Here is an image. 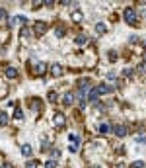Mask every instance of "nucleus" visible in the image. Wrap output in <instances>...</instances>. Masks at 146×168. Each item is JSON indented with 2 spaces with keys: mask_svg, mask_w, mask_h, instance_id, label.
Here are the masks:
<instances>
[{
  "mask_svg": "<svg viewBox=\"0 0 146 168\" xmlns=\"http://www.w3.org/2000/svg\"><path fill=\"white\" fill-rule=\"evenodd\" d=\"M123 18H125V22H127V24L135 26V24L138 22V12H136V10H132V8H125Z\"/></svg>",
  "mask_w": 146,
  "mask_h": 168,
  "instance_id": "obj_1",
  "label": "nucleus"
},
{
  "mask_svg": "<svg viewBox=\"0 0 146 168\" xmlns=\"http://www.w3.org/2000/svg\"><path fill=\"white\" fill-rule=\"evenodd\" d=\"M76 86H78V96H80V100H84V94L92 88L90 78H80V80L76 82Z\"/></svg>",
  "mask_w": 146,
  "mask_h": 168,
  "instance_id": "obj_2",
  "label": "nucleus"
},
{
  "mask_svg": "<svg viewBox=\"0 0 146 168\" xmlns=\"http://www.w3.org/2000/svg\"><path fill=\"white\" fill-rule=\"evenodd\" d=\"M16 24H27V18H23V16H12V18H8V27H14Z\"/></svg>",
  "mask_w": 146,
  "mask_h": 168,
  "instance_id": "obj_3",
  "label": "nucleus"
},
{
  "mask_svg": "<svg viewBox=\"0 0 146 168\" xmlns=\"http://www.w3.org/2000/svg\"><path fill=\"white\" fill-rule=\"evenodd\" d=\"M95 90H98V94H111L113 92V86H111L109 82H101Z\"/></svg>",
  "mask_w": 146,
  "mask_h": 168,
  "instance_id": "obj_4",
  "label": "nucleus"
},
{
  "mask_svg": "<svg viewBox=\"0 0 146 168\" xmlns=\"http://www.w3.org/2000/svg\"><path fill=\"white\" fill-rule=\"evenodd\" d=\"M113 133H115V137H125L127 135V127L117 123V125H113Z\"/></svg>",
  "mask_w": 146,
  "mask_h": 168,
  "instance_id": "obj_5",
  "label": "nucleus"
},
{
  "mask_svg": "<svg viewBox=\"0 0 146 168\" xmlns=\"http://www.w3.org/2000/svg\"><path fill=\"white\" fill-rule=\"evenodd\" d=\"M53 123H55L57 127H62V125L66 123V117L62 116L61 112H57V113H55V117H53Z\"/></svg>",
  "mask_w": 146,
  "mask_h": 168,
  "instance_id": "obj_6",
  "label": "nucleus"
},
{
  "mask_svg": "<svg viewBox=\"0 0 146 168\" xmlns=\"http://www.w3.org/2000/svg\"><path fill=\"white\" fill-rule=\"evenodd\" d=\"M88 100H90L92 104H98L99 94H98V90H95V88H90V90H88Z\"/></svg>",
  "mask_w": 146,
  "mask_h": 168,
  "instance_id": "obj_7",
  "label": "nucleus"
},
{
  "mask_svg": "<svg viewBox=\"0 0 146 168\" xmlns=\"http://www.w3.org/2000/svg\"><path fill=\"white\" fill-rule=\"evenodd\" d=\"M47 31V24L45 22H35V33L37 35H43Z\"/></svg>",
  "mask_w": 146,
  "mask_h": 168,
  "instance_id": "obj_8",
  "label": "nucleus"
},
{
  "mask_svg": "<svg viewBox=\"0 0 146 168\" xmlns=\"http://www.w3.org/2000/svg\"><path fill=\"white\" fill-rule=\"evenodd\" d=\"M72 102H74V92H66L62 96V104L64 106H72Z\"/></svg>",
  "mask_w": 146,
  "mask_h": 168,
  "instance_id": "obj_9",
  "label": "nucleus"
},
{
  "mask_svg": "<svg viewBox=\"0 0 146 168\" xmlns=\"http://www.w3.org/2000/svg\"><path fill=\"white\" fill-rule=\"evenodd\" d=\"M51 74H53V76H61V74H62V67H61L58 63L51 65Z\"/></svg>",
  "mask_w": 146,
  "mask_h": 168,
  "instance_id": "obj_10",
  "label": "nucleus"
},
{
  "mask_svg": "<svg viewBox=\"0 0 146 168\" xmlns=\"http://www.w3.org/2000/svg\"><path fill=\"white\" fill-rule=\"evenodd\" d=\"M16 76H18V71H16L14 67H8V68H6V78L12 80V78H16Z\"/></svg>",
  "mask_w": 146,
  "mask_h": 168,
  "instance_id": "obj_11",
  "label": "nucleus"
},
{
  "mask_svg": "<svg viewBox=\"0 0 146 168\" xmlns=\"http://www.w3.org/2000/svg\"><path fill=\"white\" fill-rule=\"evenodd\" d=\"M31 145H29V143H26V145H22V154L23 157H31Z\"/></svg>",
  "mask_w": 146,
  "mask_h": 168,
  "instance_id": "obj_12",
  "label": "nucleus"
},
{
  "mask_svg": "<svg viewBox=\"0 0 146 168\" xmlns=\"http://www.w3.org/2000/svg\"><path fill=\"white\" fill-rule=\"evenodd\" d=\"M109 131H113V127H111L109 123H101V125H99V133L105 135V133H109Z\"/></svg>",
  "mask_w": 146,
  "mask_h": 168,
  "instance_id": "obj_13",
  "label": "nucleus"
},
{
  "mask_svg": "<svg viewBox=\"0 0 146 168\" xmlns=\"http://www.w3.org/2000/svg\"><path fill=\"white\" fill-rule=\"evenodd\" d=\"M86 41H88V37H86V35H76V39H74V43H76V45H86Z\"/></svg>",
  "mask_w": 146,
  "mask_h": 168,
  "instance_id": "obj_14",
  "label": "nucleus"
},
{
  "mask_svg": "<svg viewBox=\"0 0 146 168\" xmlns=\"http://www.w3.org/2000/svg\"><path fill=\"white\" fill-rule=\"evenodd\" d=\"M14 108H16V106H14ZM14 119H18V121H22V119H23V112H22L20 108H16V109H14Z\"/></svg>",
  "mask_w": 146,
  "mask_h": 168,
  "instance_id": "obj_15",
  "label": "nucleus"
},
{
  "mask_svg": "<svg viewBox=\"0 0 146 168\" xmlns=\"http://www.w3.org/2000/svg\"><path fill=\"white\" fill-rule=\"evenodd\" d=\"M95 31H98L99 35H103L107 31V26H105V24H98V26H95Z\"/></svg>",
  "mask_w": 146,
  "mask_h": 168,
  "instance_id": "obj_16",
  "label": "nucleus"
},
{
  "mask_svg": "<svg viewBox=\"0 0 146 168\" xmlns=\"http://www.w3.org/2000/svg\"><path fill=\"white\" fill-rule=\"evenodd\" d=\"M68 137H70V145H80V137H78V135H68Z\"/></svg>",
  "mask_w": 146,
  "mask_h": 168,
  "instance_id": "obj_17",
  "label": "nucleus"
},
{
  "mask_svg": "<svg viewBox=\"0 0 146 168\" xmlns=\"http://www.w3.org/2000/svg\"><path fill=\"white\" fill-rule=\"evenodd\" d=\"M31 37V30H29V27H23L22 30V39H29Z\"/></svg>",
  "mask_w": 146,
  "mask_h": 168,
  "instance_id": "obj_18",
  "label": "nucleus"
},
{
  "mask_svg": "<svg viewBox=\"0 0 146 168\" xmlns=\"http://www.w3.org/2000/svg\"><path fill=\"white\" fill-rule=\"evenodd\" d=\"M31 104H33V109H35V112H39V109H41V100L33 98V100H31Z\"/></svg>",
  "mask_w": 146,
  "mask_h": 168,
  "instance_id": "obj_19",
  "label": "nucleus"
},
{
  "mask_svg": "<svg viewBox=\"0 0 146 168\" xmlns=\"http://www.w3.org/2000/svg\"><path fill=\"white\" fill-rule=\"evenodd\" d=\"M8 123V116H6V112H0V125H6Z\"/></svg>",
  "mask_w": 146,
  "mask_h": 168,
  "instance_id": "obj_20",
  "label": "nucleus"
},
{
  "mask_svg": "<svg viewBox=\"0 0 146 168\" xmlns=\"http://www.w3.org/2000/svg\"><path fill=\"white\" fill-rule=\"evenodd\" d=\"M136 72H138V74H146V63H140L138 67H136Z\"/></svg>",
  "mask_w": 146,
  "mask_h": 168,
  "instance_id": "obj_21",
  "label": "nucleus"
},
{
  "mask_svg": "<svg viewBox=\"0 0 146 168\" xmlns=\"http://www.w3.org/2000/svg\"><path fill=\"white\" fill-rule=\"evenodd\" d=\"M144 166H146V162H142V160H135L131 164V168H144Z\"/></svg>",
  "mask_w": 146,
  "mask_h": 168,
  "instance_id": "obj_22",
  "label": "nucleus"
},
{
  "mask_svg": "<svg viewBox=\"0 0 146 168\" xmlns=\"http://www.w3.org/2000/svg\"><path fill=\"white\" fill-rule=\"evenodd\" d=\"M55 33H57V37H62V35L66 33V30H64V27L61 26V27H57V30H55Z\"/></svg>",
  "mask_w": 146,
  "mask_h": 168,
  "instance_id": "obj_23",
  "label": "nucleus"
},
{
  "mask_svg": "<svg viewBox=\"0 0 146 168\" xmlns=\"http://www.w3.org/2000/svg\"><path fill=\"white\" fill-rule=\"evenodd\" d=\"M107 57H109V61H117V51H113V49H111V51L107 53Z\"/></svg>",
  "mask_w": 146,
  "mask_h": 168,
  "instance_id": "obj_24",
  "label": "nucleus"
},
{
  "mask_svg": "<svg viewBox=\"0 0 146 168\" xmlns=\"http://www.w3.org/2000/svg\"><path fill=\"white\" fill-rule=\"evenodd\" d=\"M45 168H57V160H47L45 162Z\"/></svg>",
  "mask_w": 146,
  "mask_h": 168,
  "instance_id": "obj_25",
  "label": "nucleus"
},
{
  "mask_svg": "<svg viewBox=\"0 0 146 168\" xmlns=\"http://www.w3.org/2000/svg\"><path fill=\"white\" fill-rule=\"evenodd\" d=\"M72 20H74V22H80V20H82V14H80V12H74V14H72Z\"/></svg>",
  "mask_w": 146,
  "mask_h": 168,
  "instance_id": "obj_26",
  "label": "nucleus"
},
{
  "mask_svg": "<svg viewBox=\"0 0 146 168\" xmlns=\"http://www.w3.org/2000/svg\"><path fill=\"white\" fill-rule=\"evenodd\" d=\"M45 68H47V67H45L43 63H39V65H37V72H39V74H43V72H45Z\"/></svg>",
  "mask_w": 146,
  "mask_h": 168,
  "instance_id": "obj_27",
  "label": "nucleus"
},
{
  "mask_svg": "<svg viewBox=\"0 0 146 168\" xmlns=\"http://www.w3.org/2000/svg\"><path fill=\"white\" fill-rule=\"evenodd\" d=\"M26 168H37V160H27Z\"/></svg>",
  "mask_w": 146,
  "mask_h": 168,
  "instance_id": "obj_28",
  "label": "nucleus"
},
{
  "mask_svg": "<svg viewBox=\"0 0 146 168\" xmlns=\"http://www.w3.org/2000/svg\"><path fill=\"white\" fill-rule=\"evenodd\" d=\"M123 74L125 76H132V68H123Z\"/></svg>",
  "mask_w": 146,
  "mask_h": 168,
  "instance_id": "obj_29",
  "label": "nucleus"
},
{
  "mask_svg": "<svg viewBox=\"0 0 146 168\" xmlns=\"http://www.w3.org/2000/svg\"><path fill=\"white\" fill-rule=\"evenodd\" d=\"M51 157H53V158H58V157H61V151H57V149L51 151Z\"/></svg>",
  "mask_w": 146,
  "mask_h": 168,
  "instance_id": "obj_30",
  "label": "nucleus"
},
{
  "mask_svg": "<svg viewBox=\"0 0 146 168\" xmlns=\"http://www.w3.org/2000/svg\"><path fill=\"white\" fill-rule=\"evenodd\" d=\"M57 100V94L55 92H49V102H55Z\"/></svg>",
  "mask_w": 146,
  "mask_h": 168,
  "instance_id": "obj_31",
  "label": "nucleus"
},
{
  "mask_svg": "<svg viewBox=\"0 0 146 168\" xmlns=\"http://www.w3.org/2000/svg\"><path fill=\"white\" fill-rule=\"evenodd\" d=\"M136 143H146V137L144 135H138V137H136Z\"/></svg>",
  "mask_w": 146,
  "mask_h": 168,
  "instance_id": "obj_32",
  "label": "nucleus"
},
{
  "mask_svg": "<svg viewBox=\"0 0 146 168\" xmlns=\"http://www.w3.org/2000/svg\"><path fill=\"white\" fill-rule=\"evenodd\" d=\"M68 149H70V153H78V147H76V145H70Z\"/></svg>",
  "mask_w": 146,
  "mask_h": 168,
  "instance_id": "obj_33",
  "label": "nucleus"
},
{
  "mask_svg": "<svg viewBox=\"0 0 146 168\" xmlns=\"http://www.w3.org/2000/svg\"><path fill=\"white\" fill-rule=\"evenodd\" d=\"M107 80H115V72H107Z\"/></svg>",
  "mask_w": 146,
  "mask_h": 168,
  "instance_id": "obj_34",
  "label": "nucleus"
},
{
  "mask_svg": "<svg viewBox=\"0 0 146 168\" xmlns=\"http://www.w3.org/2000/svg\"><path fill=\"white\" fill-rule=\"evenodd\" d=\"M2 18H6V10H4V8H0V20Z\"/></svg>",
  "mask_w": 146,
  "mask_h": 168,
  "instance_id": "obj_35",
  "label": "nucleus"
},
{
  "mask_svg": "<svg viewBox=\"0 0 146 168\" xmlns=\"http://www.w3.org/2000/svg\"><path fill=\"white\" fill-rule=\"evenodd\" d=\"M0 168H14V166H12V164H10V162H4V164H2V166H0Z\"/></svg>",
  "mask_w": 146,
  "mask_h": 168,
  "instance_id": "obj_36",
  "label": "nucleus"
},
{
  "mask_svg": "<svg viewBox=\"0 0 146 168\" xmlns=\"http://www.w3.org/2000/svg\"><path fill=\"white\" fill-rule=\"evenodd\" d=\"M142 59H144V63H146V49H144V55H142Z\"/></svg>",
  "mask_w": 146,
  "mask_h": 168,
  "instance_id": "obj_37",
  "label": "nucleus"
}]
</instances>
